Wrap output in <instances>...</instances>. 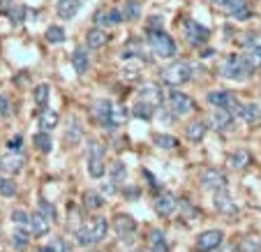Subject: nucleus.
Listing matches in <instances>:
<instances>
[{"label":"nucleus","instance_id":"14","mask_svg":"<svg viewBox=\"0 0 261 252\" xmlns=\"http://www.w3.org/2000/svg\"><path fill=\"white\" fill-rule=\"evenodd\" d=\"M139 99H146L148 104L160 107V104H162V99H164L160 84H155V81H146V84H141V88H139Z\"/></svg>","mask_w":261,"mask_h":252},{"label":"nucleus","instance_id":"11","mask_svg":"<svg viewBox=\"0 0 261 252\" xmlns=\"http://www.w3.org/2000/svg\"><path fill=\"white\" fill-rule=\"evenodd\" d=\"M199 183L206 190L220 192V190H227V176H224V171H220L215 167H206L201 171V176H199Z\"/></svg>","mask_w":261,"mask_h":252},{"label":"nucleus","instance_id":"51","mask_svg":"<svg viewBox=\"0 0 261 252\" xmlns=\"http://www.w3.org/2000/svg\"><path fill=\"white\" fill-rule=\"evenodd\" d=\"M35 252H56V250H54V247H51V245H44V247H37V250H35Z\"/></svg>","mask_w":261,"mask_h":252},{"label":"nucleus","instance_id":"8","mask_svg":"<svg viewBox=\"0 0 261 252\" xmlns=\"http://www.w3.org/2000/svg\"><path fill=\"white\" fill-rule=\"evenodd\" d=\"M111 224H114V232H116V236H118L120 241H132V238L137 236L139 224H137V220H134L132 215H127V213H118Z\"/></svg>","mask_w":261,"mask_h":252},{"label":"nucleus","instance_id":"49","mask_svg":"<svg viewBox=\"0 0 261 252\" xmlns=\"http://www.w3.org/2000/svg\"><path fill=\"white\" fill-rule=\"evenodd\" d=\"M217 252H241V250H238V245H222Z\"/></svg>","mask_w":261,"mask_h":252},{"label":"nucleus","instance_id":"27","mask_svg":"<svg viewBox=\"0 0 261 252\" xmlns=\"http://www.w3.org/2000/svg\"><path fill=\"white\" fill-rule=\"evenodd\" d=\"M132 114L137 116V118H141V120H150L155 116V107L153 104H148L146 99H137L134 107H132Z\"/></svg>","mask_w":261,"mask_h":252},{"label":"nucleus","instance_id":"39","mask_svg":"<svg viewBox=\"0 0 261 252\" xmlns=\"http://www.w3.org/2000/svg\"><path fill=\"white\" fill-rule=\"evenodd\" d=\"M123 14H125V19L137 21L139 16H141V3H137V0H127V5L123 7Z\"/></svg>","mask_w":261,"mask_h":252},{"label":"nucleus","instance_id":"9","mask_svg":"<svg viewBox=\"0 0 261 252\" xmlns=\"http://www.w3.org/2000/svg\"><path fill=\"white\" fill-rule=\"evenodd\" d=\"M213 5L222 7L229 16H233L236 21H247L252 19V10L247 7L245 0H211Z\"/></svg>","mask_w":261,"mask_h":252},{"label":"nucleus","instance_id":"15","mask_svg":"<svg viewBox=\"0 0 261 252\" xmlns=\"http://www.w3.org/2000/svg\"><path fill=\"white\" fill-rule=\"evenodd\" d=\"M215 208L222 213V215H238V204L231 199V194L227 192V190H220V192H215Z\"/></svg>","mask_w":261,"mask_h":252},{"label":"nucleus","instance_id":"7","mask_svg":"<svg viewBox=\"0 0 261 252\" xmlns=\"http://www.w3.org/2000/svg\"><path fill=\"white\" fill-rule=\"evenodd\" d=\"M224 243V232L222 229H206L197 236L194 241V250L197 252H213Z\"/></svg>","mask_w":261,"mask_h":252},{"label":"nucleus","instance_id":"37","mask_svg":"<svg viewBox=\"0 0 261 252\" xmlns=\"http://www.w3.org/2000/svg\"><path fill=\"white\" fill-rule=\"evenodd\" d=\"M19 188L10 176H0V197H16Z\"/></svg>","mask_w":261,"mask_h":252},{"label":"nucleus","instance_id":"50","mask_svg":"<svg viewBox=\"0 0 261 252\" xmlns=\"http://www.w3.org/2000/svg\"><path fill=\"white\" fill-rule=\"evenodd\" d=\"M125 194H127V197H139V194H141V190H139V188H129V190H125Z\"/></svg>","mask_w":261,"mask_h":252},{"label":"nucleus","instance_id":"47","mask_svg":"<svg viewBox=\"0 0 261 252\" xmlns=\"http://www.w3.org/2000/svg\"><path fill=\"white\" fill-rule=\"evenodd\" d=\"M93 21H95V26H97V28H102V26H107V12H95Z\"/></svg>","mask_w":261,"mask_h":252},{"label":"nucleus","instance_id":"4","mask_svg":"<svg viewBox=\"0 0 261 252\" xmlns=\"http://www.w3.org/2000/svg\"><path fill=\"white\" fill-rule=\"evenodd\" d=\"M192 74H194L192 65L185 63V60H178V63L162 69V81L169 86H180V84H188L192 79Z\"/></svg>","mask_w":261,"mask_h":252},{"label":"nucleus","instance_id":"18","mask_svg":"<svg viewBox=\"0 0 261 252\" xmlns=\"http://www.w3.org/2000/svg\"><path fill=\"white\" fill-rule=\"evenodd\" d=\"M81 10V0H58V5H56V12L63 21H72L74 16L79 14Z\"/></svg>","mask_w":261,"mask_h":252},{"label":"nucleus","instance_id":"23","mask_svg":"<svg viewBox=\"0 0 261 252\" xmlns=\"http://www.w3.org/2000/svg\"><path fill=\"white\" fill-rule=\"evenodd\" d=\"M250 162H252V155L247 153L245 148H236L231 155H229V164H231V169H245V167H250Z\"/></svg>","mask_w":261,"mask_h":252},{"label":"nucleus","instance_id":"3","mask_svg":"<svg viewBox=\"0 0 261 252\" xmlns=\"http://www.w3.org/2000/svg\"><path fill=\"white\" fill-rule=\"evenodd\" d=\"M220 74L224 77V79H231V81H245L247 77L252 74V67L245 63L243 56L233 54V56H227V58L222 60Z\"/></svg>","mask_w":261,"mask_h":252},{"label":"nucleus","instance_id":"2","mask_svg":"<svg viewBox=\"0 0 261 252\" xmlns=\"http://www.w3.org/2000/svg\"><path fill=\"white\" fill-rule=\"evenodd\" d=\"M146 42H148V49L153 51L158 58L169 60L178 54V46H176V42H173V37L164 33L162 28H150L148 30Z\"/></svg>","mask_w":261,"mask_h":252},{"label":"nucleus","instance_id":"42","mask_svg":"<svg viewBox=\"0 0 261 252\" xmlns=\"http://www.w3.org/2000/svg\"><path fill=\"white\" fill-rule=\"evenodd\" d=\"M7 16H10V19H12V23H14V26L23 23V21H25V7H21V5L10 7V12H7Z\"/></svg>","mask_w":261,"mask_h":252},{"label":"nucleus","instance_id":"46","mask_svg":"<svg viewBox=\"0 0 261 252\" xmlns=\"http://www.w3.org/2000/svg\"><path fill=\"white\" fill-rule=\"evenodd\" d=\"M21 143H23V137L16 134V137H12L10 141H7V150H10V153H21Z\"/></svg>","mask_w":261,"mask_h":252},{"label":"nucleus","instance_id":"22","mask_svg":"<svg viewBox=\"0 0 261 252\" xmlns=\"http://www.w3.org/2000/svg\"><path fill=\"white\" fill-rule=\"evenodd\" d=\"M111 107H114V104H111V99H97V102L93 104V114H95V118L99 120V123L104 125V128H107L109 125V114H111Z\"/></svg>","mask_w":261,"mask_h":252},{"label":"nucleus","instance_id":"28","mask_svg":"<svg viewBox=\"0 0 261 252\" xmlns=\"http://www.w3.org/2000/svg\"><path fill=\"white\" fill-rule=\"evenodd\" d=\"M33 143H35V148L40 150V153H51V148H54V139H51L49 132H37L33 137Z\"/></svg>","mask_w":261,"mask_h":252},{"label":"nucleus","instance_id":"44","mask_svg":"<svg viewBox=\"0 0 261 252\" xmlns=\"http://www.w3.org/2000/svg\"><path fill=\"white\" fill-rule=\"evenodd\" d=\"M40 213H42V215H44L46 220H49V222H54V220H56V208L51 206L49 201H44V199H42V201H40Z\"/></svg>","mask_w":261,"mask_h":252},{"label":"nucleus","instance_id":"43","mask_svg":"<svg viewBox=\"0 0 261 252\" xmlns=\"http://www.w3.org/2000/svg\"><path fill=\"white\" fill-rule=\"evenodd\" d=\"M125 21V14L123 10H118V7H114V10L107 12V26H120Z\"/></svg>","mask_w":261,"mask_h":252},{"label":"nucleus","instance_id":"17","mask_svg":"<svg viewBox=\"0 0 261 252\" xmlns=\"http://www.w3.org/2000/svg\"><path fill=\"white\" fill-rule=\"evenodd\" d=\"M231 125H233V114L231 111L215 109L211 114V128L220 130V132H227V130H231Z\"/></svg>","mask_w":261,"mask_h":252},{"label":"nucleus","instance_id":"25","mask_svg":"<svg viewBox=\"0 0 261 252\" xmlns=\"http://www.w3.org/2000/svg\"><path fill=\"white\" fill-rule=\"evenodd\" d=\"M72 67H74V72H79V74H86L90 69V58L84 49H76L72 54Z\"/></svg>","mask_w":261,"mask_h":252},{"label":"nucleus","instance_id":"31","mask_svg":"<svg viewBox=\"0 0 261 252\" xmlns=\"http://www.w3.org/2000/svg\"><path fill=\"white\" fill-rule=\"evenodd\" d=\"M243 58H245V63L252 67V72H254V69H261V44L247 49L245 54H243Z\"/></svg>","mask_w":261,"mask_h":252},{"label":"nucleus","instance_id":"48","mask_svg":"<svg viewBox=\"0 0 261 252\" xmlns=\"http://www.w3.org/2000/svg\"><path fill=\"white\" fill-rule=\"evenodd\" d=\"M143 252H169V250H167V243H164V245H158V243H150V247H146Z\"/></svg>","mask_w":261,"mask_h":252},{"label":"nucleus","instance_id":"41","mask_svg":"<svg viewBox=\"0 0 261 252\" xmlns=\"http://www.w3.org/2000/svg\"><path fill=\"white\" fill-rule=\"evenodd\" d=\"M12 222H14L16 227H28L30 213H25L23 208H14V211H12Z\"/></svg>","mask_w":261,"mask_h":252},{"label":"nucleus","instance_id":"13","mask_svg":"<svg viewBox=\"0 0 261 252\" xmlns=\"http://www.w3.org/2000/svg\"><path fill=\"white\" fill-rule=\"evenodd\" d=\"M23 164H25L23 153H10L7 150L5 155H0V171L5 176H14V173L23 171Z\"/></svg>","mask_w":261,"mask_h":252},{"label":"nucleus","instance_id":"16","mask_svg":"<svg viewBox=\"0 0 261 252\" xmlns=\"http://www.w3.org/2000/svg\"><path fill=\"white\" fill-rule=\"evenodd\" d=\"M243 123H259L261 120V107L259 104H238V109L233 111Z\"/></svg>","mask_w":261,"mask_h":252},{"label":"nucleus","instance_id":"24","mask_svg":"<svg viewBox=\"0 0 261 252\" xmlns=\"http://www.w3.org/2000/svg\"><path fill=\"white\" fill-rule=\"evenodd\" d=\"M58 120H60L58 111L44 107V111H42V116H40V128L44 130V132H51L54 128H58Z\"/></svg>","mask_w":261,"mask_h":252},{"label":"nucleus","instance_id":"12","mask_svg":"<svg viewBox=\"0 0 261 252\" xmlns=\"http://www.w3.org/2000/svg\"><path fill=\"white\" fill-rule=\"evenodd\" d=\"M153 208H155V213H158L160 218H171L173 213H176V208H178V199L173 197L171 192H160L153 201Z\"/></svg>","mask_w":261,"mask_h":252},{"label":"nucleus","instance_id":"40","mask_svg":"<svg viewBox=\"0 0 261 252\" xmlns=\"http://www.w3.org/2000/svg\"><path fill=\"white\" fill-rule=\"evenodd\" d=\"M238 250H243V252H261V241L256 236H245L241 241V247Z\"/></svg>","mask_w":261,"mask_h":252},{"label":"nucleus","instance_id":"33","mask_svg":"<svg viewBox=\"0 0 261 252\" xmlns=\"http://www.w3.org/2000/svg\"><path fill=\"white\" fill-rule=\"evenodd\" d=\"M12 243H14L16 250H23V247H28L30 243V232L25 227H16L14 229V236H12Z\"/></svg>","mask_w":261,"mask_h":252},{"label":"nucleus","instance_id":"10","mask_svg":"<svg viewBox=\"0 0 261 252\" xmlns=\"http://www.w3.org/2000/svg\"><path fill=\"white\" fill-rule=\"evenodd\" d=\"M206 102L213 104L215 109H224V111H236L238 109V97L231 93V90H213V93L206 95Z\"/></svg>","mask_w":261,"mask_h":252},{"label":"nucleus","instance_id":"26","mask_svg":"<svg viewBox=\"0 0 261 252\" xmlns=\"http://www.w3.org/2000/svg\"><path fill=\"white\" fill-rule=\"evenodd\" d=\"M206 132H208V128H206V123H201V120H194V123H190L188 128H185V137L194 143L201 141V139L206 137Z\"/></svg>","mask_w":261,"mask_h":252},{"label":"nucleus","instance_id":"19","mask_svg":"<svg viewBox=\"0 0 261 252\" xmlns=\"http://www.w3.org/2000/svg\"><path fill=\"white\" fill-rule=\"evenodd\" d=\"M107 42H109V35L104 28H97V26H95V28H90L88 33H86V44H88V49H93V51L107 46Z\"/></svg>","mask_w":261,"mask_h":252},{"label":"nucleus","instance_id":"21","mask_svg":"<svg viewBox=\"0 0 261 252\" xmlns=\"http://www.w3.org/2000/svg\"><path fill=\"white\" fill-rule=\"evenodd\" d=\"M127 116H129V111L125 109L123 104H114V107H111V114H109L107 130H116V128H120V125H125Z\"/></svg>","mask_w":261,"mask_h":252},{"label":"nucleus","instance_id":"45","mask_svg":"<svg viewBox=\"0 0 261 252\" xmlns=\"http://www.w3.org/2000/svg\"><path fill=\"white\" fill-rule=\"evenodd\" d=\"M10 114H12V99L3 93V95H0V116H5V118H7Z\"/></svg>","mask_w":261,"mask_h":252},{"label":"nucleus","instance_id":"34","mask_svg":"<svg viewBox=\"0 0 261 252\" xmlns=\"http://www.w3.org/2000/svg\"><path fill=\"white\" fill-rule=\"evenodd\" d=\"M46 42H51V44H63L65 42V28L63 26H49L44 33Z\"/></svg>","mask_w":261,"mask_h":252},{"label":"nucleus","instance_id":"6","mask_svg":"<svg viewBox=\"0 0 261 252\" xmlns=\"http://www.w3.org/2000/svg\"><path fill=\"white\" fill-rule=\"evenodd\" d=\"M167 102H169V111H171L173 116H188L197 109V102H194L190 95L180 93V90H171Z\"/></svg>","mask_w":261,"mask_h":252},{"label":"nucleus","instance_id":"1","mask_svg":"<svg viewBox=\"0 0 261 252\" xmlns=\"http://www.w3.org/2000/svg\"><path fill=\"white\" fill-rule=\"evenodd\" d=\"M109 234V220L102 218V215H95L88 222H84L79 229H76V243L84 247L95 245V243L104 241Z\"/></svg>","mask_w":261,"mask_h":252},{"label":"nucleus","instance_id":"38","mask_svg":"<svg viewBox=\"0 0 261 252\" xmlns=\"http://www.w3.org/2000/svg\"><path fill=\"white\" fill-rule=\"evenodd\" d=\"M81 137H84V128L79 125V120L72 118L69 120V128H67V141L69 143H79Z\"/></svg>","mask_w":261,"mask_h":252},{"label":"nucleus","instance_id":"36","mask_svg":"<svg viewBox=\"0 0 261 252\" xmlns=\"http://www.w3.org/2000/svg\"><path fill=\"white\" fill-rule=\"evenodd\" d=\"M88 173H90V178H102L107 173L104 158H88Z\"/></svg>","mask_w":261,"mask_h":252},{"label":"nucleus","instance_id":"30","mask_svg":"<svg viewBox=\"0 0 261 252\" xmlns=\"http://www.w3.org/2000/svg\"><path fill=\"white\" fill-rule=\"evenodd\" d=\"M84 206L90 208V211H97V208L104 206V197L97 190H88V192H84Z\"/></svg>","mask_w":261,"mask_h":252},{"label":"nucleus","instance_id":"20","mask_svg":"<svg viewBox=\"0 0 261 252\" xmlns=\"http://www.w3.org/2000/svg\"><path fill=\"white\" fill-rule=\"evenodd\" d=\"M28 227H30V232H33L35 236H46V234L51 232V222L44 218V215H42L40 211H37V213H30Z\"/></svg>","mask_w":261,"mask_h":252},{"label":"nucleus","instance_id":"5","mask_svg":"<svg viewBox=\"0 0 261 252\" xmlns=\"http://www.w3.org/2000/svg\"><path fill=\"white\" fill-rule=\"evenodd\" d=\"M182 35H185V40H188L192 46H201L211 40V30H208L206 26H201L199 21H194V19L182 21Z\"/></svg>","mask_w":261,"mask_h":252},{"label":"nucleus","instance_id":"32","mask_svg":"<svg viewBox=\"0 0 261 252\" xmlns=\"http://www.w3.org/2000/svg\"><path fill=\"white\" fill-rule=\"evenodd\" d=\"M109 176H111V183H123L125 178H127V167H125V162H114L111 164V169H109Z\"/></svg>","mask_w":261,"mask_h":252},{"label":"nucleus","instance_id":"35","mask_svg":"<svg viewBox=\"0 0 261 252\" xmlns=\"http://www.w3.org/2000/svg\"><path fill=\"white\" fill-rule=\"evenodd\" d=\"M49 95H51L49 84H40V86H37V88L33 90V97H35V102H37V107H42V109H44L46 104H49Z\"/></svg>","mask_w":261,"mask_h":252},{"label":"nucleus","instance_id":"29","mask_svg":"<svg viewBox=\"0 0 261 252\" xmlns=\"http://www.w3.org/2000/svg\"><path fill=\"white\" fill-rule=\"evenodd\" d=\"M153 141H155V146H160V148H164V150L178 148V139L173 137V134H164V132H158V134H153Z\"/></svg>","mask_w":261,"mask_h":252}]
</instances>
